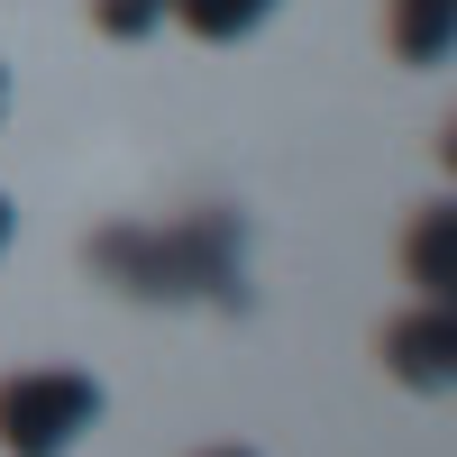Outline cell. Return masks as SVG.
<instances>
[{
    "label": "cell",
    "instance_id": "obj_10",
    "mask_svg": "<svg viewBox=\"0 0 457 457\" xmlns=\"http://www.w3.org/2000/svg\"><path fill=\"white\" fill-rule=\"evenodd\" d=\"M0 110H10V73H0Z\"/></svg>",
    "mask_w": 457,
    "mask_h": 457
},
{
    "label": "cell",
    "instance_id": "obj_7",
    "mask_svg": "<svg viewBox=\"0 0 457 457\" xmlns=\"http://www.w3.org/2000/svg\"><path fill=\"white\" fill-rule=\"evenodd\" d=\"M165 19V0H92V28L101 37H146Z\"/></svg>",
    "mask_w": 457,
    "mask_h": 457
},
{
    "label": "cell",
    "instance_id": "obj_6",
    "mask_svg": "<svg viewBox=\"0 0 457 457\" xmlns=\"http://www.w3.org/2000/svg\"><path fill=\"white\" fill-rule=\"evenodd\" d=\"M275 10L284 0H165V19L183 37H202V46H238V37H256Z\"/></svg>",
    "mask_w": 457,
    "mask_h": 457
},
{
    "label": "cell",
    "instance_id": "obj_1",
    "mask_svg": "<svg viewBox=\"0 0 457 457\" xmlns=\"http://www.w3.org/2000/svg\"><path fill=\"white\" fill-rule=\"evenodd\" d=\"M83 265L129 302H220V312H238L247 302V220L238 211H183L156 228L101 220L83 238Z\"/></svg>",
    "mask_w": 457,
    "mask_h": 457
},
{
    "label": "cell",
    "instance_id": "obj_4",
    "mask_svg": "<svg viewBox=\"0 0 457 457\" xmlns=\"http://www.w3.org/2000/svg\"><path fill=\"white\" fill-rule=\"evenodd\" d=\"M403 275H411V293H421V302H448V284H457V211H448V202H430L421 220H411Z\"/></svg>",
    "mask_w": 457,
    "mask_h": 457
},
{
    "label": "cell",
    "instance_id": "obj_9",
    "mask_svg": "<svg viewBox=\"0 0 457 457\" xmlns=\"http://www.w3.org/2000/svg\"><path fill=\"white\" fill-rule=\"evenodd\" d=\"M202 457H256V448H202Z\"/></svg>",
    "mask_w": 457,
    "mask_h": 457
},
{
    "label": "cell",
    "instance_id": "obj_5",
    "mask_svg": "<svg viewBox=\"0 0 457 457\" xmlns=\"http://www.w3.org/2000/svg\"><path fill=\"white\" fill-rule=\"evenodd\" d=\"M385 37L403 64H448L457 46V0H385Z\"/></svg>",
    "mask_w": 457,
    "mask_h": 457
},
{
    "label": "cell",
    "instance_id": "obj_3",
    "mask_svg": "<svg viewBox=\"0 0 457 457\" xmlns=\"http://www.w3.org/2000/svg\"><path fill=\"white\" fill-rule=\"evenodd\" d=\"M385 366H394V385H411V394H448V375H457V320H448V302H411V312L385 329Z\"/></svg>",
    "mask_w": 457,
    "mask_h": 457
},
{
    "label": "cell",
    "instance_id": "obj_8",
    "mask_svg": "<svg viewBox=\"0 0 457 457\" xmlns=\"http://www.w3.org/2000/svg\"><path fill=\"white\" fill-rule=\"evenodd\" d=\"M10 228H19V220H10V193H0V256H10Z\"/></svg>",
    "mask_w": 457,
    "mask_h": 457
},
{
    "label": "cell",
    "instance_id": "obj_2",
    "mask_svg": "<svg viewBox=\"0 0 457 457\" xmlns=\"http://www.w3.org/2000/svg\"><path fill=\"white\" fill-rule=\"evenodd\" d=\"M101 430V375L83 366H19L0 375V448L10 457H64Z\"/></svg>",
    "mask_w": 457,
    "mask_h": 457
}]
</instances>
